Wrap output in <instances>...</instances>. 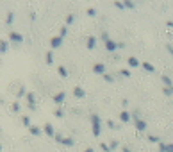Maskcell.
<instances>
[{"label": "cell", "instance_id": "cell-1", "mask_svg": "<svg viewBox=\"0 0 173 152\" xmlns=\"http://www.w3.org/2000/svg\"><path fill=\"white\" fill-rule=\"evenodd\" d=\"M91 125H93V136L98 138L102 133V127H100V116L98 115H91Z\"/></svg>", "mask_w": 173, "mask_h": 152}, {"label": "cell", "instance_id": "cell-2", "mask_svg": "<svg viewBox=\"0 0 173 152\" xmlns=\"http://www.w3.org/2000/svg\"><path fill=\"white\" fill-rule=\"evenodd\" d=\"M7 38H9L11 43H18V45H21V43H23V36H21L20 32H16V31H9Z\"/></svg>", "mask_w": 173, "mask_h": 152}, {"label": "cell", "instance_id": "cell-3", "mask_svg": "<svg viewBox=\"0 0 173 152\" xmlns=\"http://www.w3.org/2000/svg\"><path fill=\"white\" fill-rule=\"evenodd\" d=\"M52 100H54V104H55L57 107H61V106L64 104V100H66V91H57V93L52 97Z\"/></svg>", "mask_w": 173, "mask_h": 152}, {"label": "cell", "instance_id": "cell-4", "mask_svg": "<svg viewBox=\"0 0 173 152\" xmlns=\"http://www.w3.org/2000/svg\"><path fill=\"white\" fill-rule=\"evenodd\" d=\"M62 38L61 36H52L50 38V50H55V49H59L61 45H62Z\"/></svg>", "mask_w": 173, "mask_h": 152}, {"label": "cell", "instance_id": "cell-5", "mask_svg": "<svg viewBox=\"0 0 173 152\" xmlns=\"http://www.w3.org/2000/svg\"><path fill=\"white\" fill-rule=\"evenodd\" d=\"M43 133H45L48 138H55V134H57V133H55V129H54V125H52L50 122L43 125Z\"/></svg>", "mask_w": 173, "mask_h": 152}, {"label": "cell", "instance_id": "cell-6", "mask_svg": "<svg viewBox=\"0 0 173 152\" xmlns=\"http://www.w3.org/2000/svg\"><path fill=\"white\" fill-rule=\"evenodd\" d=\"M93 74H96V75H105V64L104 63H95L93 64Z\"/></svg>", "mask_w": 173, "mask_h": 152}, {"label": "cell", "instance_id": "cell-7", "mask_svg": "<svg viewBox=\"0 0 173 152\" xmlns=\"http://www.w3.org/2000/svg\"><path fill=\"white\" fill-rule=\"evenodd\" d=\"M118 116H120L121 123H128V122H132V113H128V111H125V109H121V113H120Z\"/></svg>", "mask_w": 173, "mask_h": 152}, {"label": "cell", "instance_id": "cell-8", "mask_svg": "<svg viewBox=\"0 0 173 152\" xmlns=\"http://www.w3.org/2000/svg\"><path fill=\"white\" fill-rule=\"evenodd\" d=\"M105 50L107 52H116L118 50V41H113V39L105 41Z\"/></svg>", "mask_w": 173, "mask_h": 152}, {"label": "cell", "instance_id": "cell-9", "mask_svg": "<svg viewBox=\"0 0 173 152\" xmlns=\"http://www.w3.org/2000/svg\"><path fill=\"white\" fill-rule=\"evenodd\" d=\"M134 125H136V129H138L139 133H145L146 129H148V123H146L145 120H141V118H139V120H136V122H134Z\"/></svg>", "mask_w": 173, "mask_h": 152}, {"label": "cell", "instance_id": "cell-10", "mask_svg": "<svg viewBox=\"0 0 173 152\" xmlns=\"http://www.w3.org/2000/svg\"><path fill=\"white\" fill-rule=\"evenodd\" d=\"M127 63H128V66H130V68H138L139 66V59L138 57H134V56H130V57H127Z\"/></svg>", "mask_w": 173, "mask_h": 152}, {"label": "cell", "instance_id": "cell-11", "mask_svg": "<svg viewBox=\"0 0 173 152\" xmlns=\"http://www.w3.org/2000/svg\"><path fill=\"white\" fill-rule=\"evenodd\" d=\"M73 97L75 98H84L86 97V91L80 88V86H75V88H73Z\"/></svg>", "mask_w": 173, "mask_h": 152}, {"label": "cell", "instance_id": "cell-12", "mask_svg": "<svg viewBox=\"0 0 173 152\" xmlns=\"http://www.w3.org/2000/svg\"><path fill=\"white\" fill-rule=\"evenodd\" d=\"M29 133H30L32 136H39V134H43V127H38V125H30V127H29Z\"/></svg>", "mask_w": 173, "mask_h": 152}, {"label": "cell", "instance_id": "cell-13", "mask_svg": "<svg viewBox=\"0 0 173 152\" xmlns=\"http://www.w3.org/2000/svg\"><path fill=\"white\" fill-rule=\"evenodd\" d=\"M7 50H9V41H7V39H2V41H0V54L6 56Z\"/></svg>", "mask_w": 173, "mask_h": 152}, {"label": "cell", "instance_id": "cell-14", "mask_svg": "<svg viewBox=\"0 0 173 152\" xmlns=\"http://www.w3.org/2000/svg\"><path fill=\"white\" fill-rule=\"evenodd\" d=\"M159 152H173V143H159Z\"/></svg>", "mask_w": 173, "mask_h": 152}, {"label": "cell", "instance_id": "cell-15", "mask_svg": "<svg viewBox=\"0 0 173 152\" xmlns=\"http://www.w3.org/2000/svg\"><path fill=\"white\" fill-rule=\"evenodd\" d=\"M141 66H143V70H145V72H150V74L155 72V66H154L152 63H148V61H143V63H141Z\"/></svg>", "mask_w": 173, "mask_h": 152}, {"label": "cell", "instance_id": "cell-16", "mask_svg": "<svg viewBox=\"0 0 173 152\" xmlns=\"http://www.w3.org/2000/svg\"><path fill=\"white\" fill-rule=\"evenodd\" d=\"M86 47H88L89 50H93V49L96 47V38H95V36H89L88 41H86Z\"/></svg>", "mask_w": 173, "mask_h": 152}, {"label": "cell", "instance_id": "cell-17", "mask_svg": "<svg viewBox=\"0 0 173 152\" xmlns=\"http://www.w3.org/2000/svg\"><path fill=\"white\" fill-rule=\"evenodd\" d=\"M57 74H59V77H62V79H66L68 77V68H64V66H57Z\"/></svg>", "mask_w": 173, "mask_h": 152}, {"label": "cell", "instance_id": "cell-18", "mask_svg": "<svg viewBox=\"0 0 173 152\" xmlns=\"http://www.w3.org/2000/svg\"><path fill=\"white\" fill-rule=\"evenodd\" d=\"M62 145H64V147H73V145H75V140H73L72 136H66V138L62 140Z\"/></svg>", "mask_w": 173, "mask_h": 152}, {"label": "cell", "instance_id": "cell-19", "mask_svg": "<svg viewBox=\"0 0 173 152\" xmlns=\"http://www.w3.org/2000/svg\"><path fill=\"white\" fill-rule=\"evenodd\" d=\"M45 63H47V64H54V52H52V50L47 52V56H45Z\"/></svg>", "mask_w": 173, "mask_h": 152}, {"label": "cell", "instance_id": "cell-20", "mask_svg": "<svg viewBox=\"0 0 173 152\" xmlns=\"http://www.w3.org/2000/svg\"><path fill=\"white\" fill-rule=\"evenodd\" d=\"M162 93H164L166 97H171V95H173V86H164V88H162Z\"/></svg>", "mask_w": 173, "mask_h": 152}, {"label": "cell", "instance_id": "cell-21", "mask_svg": "<svg viewBox=\"0 0 173 152\" xmlns=\"http://www.w3.org/2000/svg\"><path fill=\"white\" fill-rule=\"evenodd\" d=\"M36 97H34V93L32 91H29L27 93V97H25V100H27V104H36V100H34Z\"/></svg>", "mask_w": 173, "mask_h": 152}, {"label": "cell", "instance_id": "cell-22", "mask_svg": "<svg viewBox=\"0 0 173 152\" xmlns=\"http://www.w3.org/2000/svg\"><path fill=\"white\" fill-rule=\"evenodd\" d=\"M66 34H68V25H62V27H61V31H59V36L64 39V38H66Z\"/></svg>", "mask_w": 173, "mask_h": 152}, {"label": "cell", "instance_id": "cell-23", "mask_svg": "<svg viewBox=\"0 0 173 152\" xmlns=\"http://www.w3.org/2000/svg\"><path fill=\"white\" fill-rule=\"evenodd\" d=\"M161 81H162V84H164V86H173V82H171V79H169L168 75H162V77H161Z\"/></svg>", "mask_w": 173, "mask_h": 152}, {"label": "cell", "instance_id": "cell-24", "mask_svg": "<svg viewBox=\"0 0 173 152\" xmlns=\"http://www.w3.org/2000/svg\"><path fill=\"white\" fill-rule=\"evenodd\" d=\"M123 4H125L127 9H136V4L132 2V0H123Z\"/></svg>", "mask_w": 173, "mask_h": 152}, {"label": "cell", "instance_id": "cell-25", "mask_svg": "<svg viewBox=\"0 0 173 152\" xmlns=\"http://www.w3.org/2000/svg\"><path fill=\"white\" fill-rule=\"evenodd\" d=\"M21 123H23V125H25L27 129H29V127L32 125V123H30V118H29L27 115H25V116H21Z\"/></svg>", "mask_w": 173, "mask_h": 152}, {"label": "cell", "instance_id": "cell-26", "mask_svg": "<svg viewBox=\"0 0 173 152\" xmlns=\"http://www.w3.org/2000/svg\"><path fill=\"white\" fill-rule=\"evenodd\" d=\"M54 116H57V118H62V116H64V111H62V107H57V109L54 111Z\"/></svg>", "mask_w": 173, "mask_h": 152}, {"label": "cell", "instance_id": "cell-27", "mask_svg": "<svg viewBox=\"0 0 173 152\" xmlns=\"http://www.w3.org/2000/svg\"><path fill=\"white\" fill-rule=\"evenodd\" d=\"M148 141H150V143H159V136H155V134H148Z\"/></svg>", "mask_w": 173, "mask_h": 152}, {"label": "cell", "instance_id": "cell-28", "mask_svg": "<svg viewBox=\"0 0 173 152\" xmlns=\"http://www.w3.org/2000/svg\"><path fill=\"white\" fill-rule=\"evenodd\" d=\"M13 20H14V14H13V13H7V18H6V25H11V24H13Z\"/></svg>", "mask_w": 173, "mask_h": 152}, {"label": "cell", "instance_id": "cell-29", "mask_svg": "<svg viewBox=\"0 0 173 152\" xmlns=\"http://www.w3.org/2000/svg\"><path fill=\"white\" fill-rule=\"evenodd\" d=\"M120 74H121L123 77H130V75H132V72L128 70V68H121V70H120Z\"/></svg>", "mask_w": 173, "mask_h": 152}, {"label": "cell", "instance_id": "cell-30", "mask_svg": "<svg viewBox=\"0 0 173 152\" xmlns=\"http://www.w3.org/2000/svg\"><path fill=\"white\" fill-rule=\"evenodd\" d=\"M73 21H75V14H68L66 16V25H72Z\"/></svg>", "mask_w": 173, "mask_h": 152}, {"label": "cell", "instance_id": "cell-31", "mask_svg": "<svg viewBox=\"0 0 173 152\" xmlns=\"http://www.w3.org/2000/svg\"><path fill=\"white\" fill-rule=\"evenodd\" d=\"M109 147H111V150H114V148H118V147H120V141H118V140H113V141L109 143Z\"/></svg>", "mask_w": 173, "mask_h": 152}, {"label": "cell", "instance_id": "cell-32", "mask_svg": "<svg viewBox=\"0 0 173 152\" xmlns=\"http://www.w3.org/2000/svg\"><path fill=\"white\" fill-rule=\"evenodd\" d=\"M104 81H105V82H114V77H113L111 74H105V75H104Z\"/></svg>", "mask_w": 173, "mask_h": 152}, {"label": "cell", "instance_id": "cell-33", "mask_svg": "<svg viewBox=\"0 0 173 152\" xmlns=\"http://www.w3.org/2000/svg\"><path fill=\"white\" fill-rule=\"evenodd\" d=\"M11 109H13L14 113H18V111H20V102H18V100H16V102H13V106H11Z\"/></svg>", "mask_w": 173, "mask_h": 152}, {"label": "cell", "instance_id": "cell-34", "mask_svg": "<svg viewBox=\"0 0 173 152\" xmlns=\"http://www.w3.org/2000/svg\"><path fill=\"white\" fill-rule=\"evenodd\" d=\"M86 13H88V16H96V9L95 7H88V11H86Z\"/></svg>", "mask_w": 173, "mask_h": 152}, {"label": "cell", "instance_id": "cell-35", "mask_svg": "<svg viewBox=\"0 0 173 152\" xmlns=\"http://www.w3.org/2000/svg\"><path fill=\"white\" fill-rule=\"evenodd\" d=\"M100 148H102L104 152H111V147L107 145V143H100Z\"/></svg>", "mask_w": 173, "mask_h": 152}, {"label": "cell", "instance_id": "cell-36", "mask_svg": "<svg viewBox=\"0 0 173 152\" xmlns=\"http://www.w3.org/2000/svg\"><path fill=\"white\" fill-rule=\"evenodd\" d=\"M102 39H104V43L111 39V38H109V32H107V31H104V32H102Z\"/></svg>", "mask_w": 173, "mask_h": 152}, {"label": "cell", "instance_id": "cell-37", "mask_svg": "<svg viewBox=\"0 0 173 152\" xmlns=\"http://www.w3.org/2000/svg\"><path fill=\"white\" fill-rule=\"evenodd\" d=\"M114 6H116L118 9H121V11L125 9V4H123V2H120V0H116V2H114Z\"/></svg>", "mask_w": 173, "mask_h": 152}, {"label": "cell", "instance_id": "cell-38", "mask_svg": "<svg viewBox=\"0 0 173 152\" xmlns=\"http://www.w3.org/2000/svg\"><path fill=\"white\" fill-rule=\"evenodd\" d=\"M164 47H166V50H168V52H169V54L173 56V45H171V43H166Z\"/></svg>", "mask_w": 173, "mask_h": 152}, {"label": "cell", "instance_id": "cell-39", "mask_svg": "<svg viewBox=\"0 0 173 152\" xmlns=\"http://www.w3.org/2000/svg\"><path fill=\"white\" fill-rule=\"evenodd\" d=\"M62 140H64V138H62V136H61V134H59V133H57V134H55V141H57V143H61V145H62Z\"/></svg>", "mask_w": 173, "mask_h": 152}, {"label": "cell", "instance_id": "cell-40", "mask_svg": "<svg viewBox=\"0 0 173 152\" xmlns=\"http://www.w3.org/2000/svg\"><path fill=\"white\" fill-rule=\"evenodd\" d=\"M107 127H111V129H116V123L113 120H107Z\"/></svg>", "mask_w": 173, "mask_h": 152}, {"label": "cell", "instance_id": "cell-41", "mask_svg": "<svg viewBox=\"0 0 173 152\" xmlns=\"http://www.w3.org/2000/svg\"><path fill=\"white\" fill-rule=\"evenodd\" d=\"M118 49H125V43L123 41H118Z\"/></svg>", "mask_w": 173, "mask_h": 152}, {"label": "cell", "instance_id": "cell-42", "mask_svg": "<svg viewBox=\"0 0 173 152\" xmlns=\"http://www.w3.org/2000/svg\"><path fill=\"white\" fill-rule=\"evenodd\" d=\"M29 109L30 111H36V104H29Z\"/></svg>", "mask_w": 173, "mask_h": 152}, {"label": "cell", "instance_id": "cell-43", "mask_svg": "<svg viewBox=\"0 0 173 152\" xmlns=\"http://www.w3.org/2000/svg\"><path fill=\"white\" fill-rule=\"evenodd\" d=\"M121 152H132V150L128 148V147H121Z\"/></svg>", "mask_w": 173, "mask_h": 152}, {"label": "cell", "instance_id": "cell-44", "mask_svg": "<svg viewBox=\"0 0 173 152\" xmlns=\"http://www.w3.org/2000/svg\"><path fill=\"white\" fill-rule=\"evenodd\" d=\"M166 25H168V27H173V20H168V21H166Z\"/></svg>", "mask_w": 173, "mask_h": 152}, {"label": "cell", "instance_id": "cell-45", "mask_svg": "<svg viewBox=\"0 0 173 152\" xmlns=\"http://www.w3.org/2000/svg\"><path fill=\"white\" fill-rule=\"evenodd\" d=\"M84 152H95V148H93V147H88V148L84 150Z\"/></svg>", "mask_w": 173, "mask_h": 152}]
</instances>
